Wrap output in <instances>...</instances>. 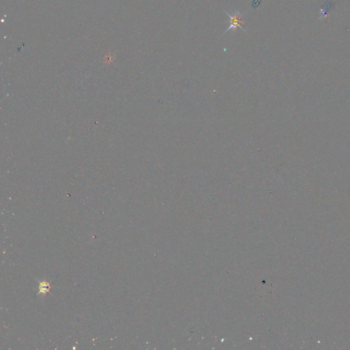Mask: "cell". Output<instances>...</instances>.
I'll use <instances>...</instances> for the list:
<instances>
[{"mask_svg": "<svg viewBox=\"0 0 350 350\" xmlns=\"http://www.w3.org/2000/svg\"><path fill=\"white\" fill-rule=\"evenodd\" d=\"M224 12L227 14L228 16H229L230 19H231V21H230V24H230L229 27H228L226 29V31H224V33L223 34V35L225 34L227 31H229L230 30L235 31L236 30H237V29L238 28V27H240L242 30H244L246 32L245 29H244V27H242V25L244 24V21L242 20V18H243V16H244L243 13H241V12L238 11V10H235V11H234L233 12V14H230L229 12H227L226 11H224Z\"/></svg>", "mask_w": 350, "mask_h": 350, "instance_id": "obj_1", "label": "cell"}, {"mask_svg": "<svg viewBox=\"0 0 350 350\" xmlns=\"http://www.w3.org/2000/svg\"><path fill=\"white\" fill-rule=\"evenodd\" d=\"M39 294H45L47 292H49V289L51 288V286L49 283H48V282L44 281V282H42L40 283L39 284Z\"/></svg>", "mask_w": 350, "mask_h": 350, "instance_id": "obj_2", "label": "cell"}]
</instances>
